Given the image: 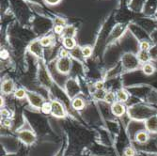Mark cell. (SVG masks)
I'll return each instance as SVG.
<instances>
[{"label":"cell","mask_w":157,"mask_h":156,"mask_svg":"<svg viewBox=\"0 0 157 156\" xmlns=\"http://www.w3.org/2000/svg\"><path fill=\"white\" fill-rule=\"evenodd\" d=\"M121 64L125 70H135L138 69L140 62L136 55L133 53H125L121 58Z\"/></svg>","instance_id":"1"},{"label":"cell","mask_w":157,"mask_h":156,"mask_svg":"<svg viewBox=\"0 0 157 156\" xmlns=\"http://www.w3.org/2000/svg\"><path fill=\"white\" fill-rule=\"evenodd\" d=\"M56 69H58L59 73L62 74H69L71 69H72V60L68 56L67 58H60L56 62Z\"/></svg>","instance_id":"2"},{"label":"cell","mask_w":157,"mask_h":156,"mask_svg":"<svg viewBox=\"0 0 157 156\" xmlns=\"http://www.w3.org/2000/svg\"><path fill=\"white\" fill-rule=\"evenodd\" d=\"M26 98L28 102H29V104L35 108H40L41 105L44 103V98L35 92H30V91L26 92Z\"/></svg>","instance_id":"3"},{"label":"cell","mask_w":157,"mask_h":156,"mask_svg":"<svg viewBox=\"0 0 157 156\" xmlns=\"http://www.w3.org/2000/svg\"><path fill=\"white\" fill-rule=\"evenodd\" d=\"M66 90L68 92V95L71 98H73L76 94H78L80 92V87H79L77 81L75 80V79L68 80L67 83H66Z\"/></svg>","instance_id":"4"},{"label":"cell","mask_w":157,"mask_h":156,"mask_svg":"<svg viewBox=\"0 0 157 156\" xmlns=\"http://www.w3.org/2000/svg\"><path fill=\"white\" fill-rule=\"evenodd\" d=\"M18 136L22 142L26 145H32L36 141V136L34 135V134L28 130H23L19 132Z\"/></svg>","instance_id":"5"},{"label":"cell","mask_w":157,"mask_h":156,"mask_svg":"<svg viewBox=\"0 0 157 156\" xmlns=\"http://www.w3.org/2000/svg\"><path fill=\"white\" fill-rule=\"evenodd\" d=\"M52 110L51 113L52 115L56 118H63L65 117V110L62 105V104L59 101H53L51 103Z\"/></svg>","instance_id":"6"},{"label":"cell","mask_w":157,"mask_h":156,"mask_svg":"<svg viewBox=\"0 0 157 156\" xmlns=\"http://www.w3.org/2000/svg\"><path fill=\"white\" fill-rule=\"evenodd\" d=\"M145 128L151 133H157V115L148 118L145 122Z\"/></svg>","instance_id":"7"},{"label":"cell","mask_w":157,"mask_h":156,"mask_svg":"<svg viewBox=\"0 0 157 156\" xmlns=\"http://www.w3.org/2000/svg\"><path fill=\"white\" fill-rule=\"evenodd\" d=\"M111 111L113 115H115L117 117H121L126 112V108L122 105V103H114L111 106Z\"/></svg>","instance_id":"8"},{"label":"cell","mask_w":157,"mask_h":156,"mask_svg":"<svg viewBox=\"0 0 157 156\" xmlns=\"http://www.w3.org/2000/svg\"><path fill=\"white\" fill-rule=\"evenodd\" d=\"M14 89V83L11 79H7L2 83L1 90L4 94H10Z\"/></svg>","instance_id":"9"},{"label":"cell","mask_w":157,"mask_h":156,"mask_svg":"<svg viewBox=\"0 0 157 156\" xmlns=\"http://www.w3.org/2000/svg\"><path fill=\"white\" fill-rule=\"evenodd\" d=\"M41 47H42V46H41V44H40V40H35L34 42H32V44H30L29 50H30V52H31L33 55H37V56H40V55H41V54H42V48H41Z\"/></svg>","instance_id":"10"},{"label":"cell","mask_w":157,"mask_h":156,"mask_svg":"<svg viewBox=\"0 0 157 156\" xmlns=\"http://www.w3.org/2000/svg\"><path fill=\"white\" fill-rule=\"evenodd\" d=\"M136 55H137V59H138V60H139L140 63L145 64V63H148V62L151 60L150 54H149L148 51H142V50H140V51L137 53Z\"/></svg>","instance_id":"11"},{"label":"cell","mask_w":157,"mask_h":156,"mask_svg":"<svg viewBox=\"0 0 157 156\" xmlns=\"http://www.w3.org/2000/svg\"><path fill=\"white\" fill-rule=\"evenodd\" d=\"M63 45L67 50H73L75 47V40H74V38L65 37L63 40Z\"/></svg>","instance_id":"12"},{"label":"cell","mask_w":157,"mask_h":156,"mask_svg":"<svg viewBox=\"0 0 157 156\" xmlns=\"http://www.w3.org/2000/svg\"><path fill=\"white\" fill-rule=\"evenodd\" d=\"M116 97H117V99L119 100L120 103H125V102H127L128 98H129V95H128V92L125 89H121L117 92Z\"/></svg>","instance_id":"13"},{"label":"cell","mask_w":157,"mask_h":156,"mask_svg":"<svg viewBox=\"0 0 157 156\" xmlns=\"http://www.w3.org/2000/svg\"><path fill=\"white\" fill-rule=\"evenodd\" d=\"M142 72L146 75H151L155 72V68L151 63H145L142 66Z\"/></svg>","instance_id":"14"},{"label":"cell","mask_w":157,"mask_h":156,"mask_svg":"<svg viewBox=\"0 0 157 156\" xmlns=\"http://www.w3.org/2000/svg\"><path fill=\"white\" fill-rule=\"evenodd\" d=\"M75 32H76V29L74 25H67L65 28H64V38L65 37H70V38H73L75 35Z\"/></svg>","instance_id":"15"},{"label":"cell","mask_w":157,"mask_h":156,"mask_svg":"<svg viewBox=\"0 0 157 156\" xmlns=\"http://www.w3.org/2000/svg\"><path fill=\"white\" fill-rule=\"evenodd\" d=\"M148 138H149L148 134L146 132H143V131L138 132L136 135V140L139 143H146L148 141Z\"/></svg>","instance_id":"16"},{"label":"cell","mask_w":157,"mask_h":156,"mask_svg":"<svg viewBox=\"0 0 157 156\" xmlns=\"http://www.w3.org/2000/svg\"><path fill=\"white\" fill-rule=\"evenodd\" d=\"M72 105L75 109L76 110H81L84 108L85 106V103L84 101L82 100L81 98H75L73 100V103H72Z\"/></svg>","instance_id":"17"},{"label":"cell","mask_w":157,"mask_h":156,"mask_svg":"<svg viewBox=\"0 0 157 156\" xmlns=\"http://www.w3.org/2000/svg\"><path fill=\"white\" fill-rule=\"evenodd\" d=\"M116 95L114 94L113 92H107L105 94V97H104V100L107 103V104H114L116 100Z\"/></svg>","instance_id":"18"},{"label":"cell","mask_w":157,"mask_h":156,"mask_svg":"<svg viewBox=\"0 0 157 156\" xmlns=\"http://www.w3.org/2000/svg\"><path fill=\"white\" fill-rule=\"evenodd\" d=\"M40 110H41L42 113H44V114H49V113H51V110H52L51 103L44 102V105H42L41 107H40Z\"/></svg>","instance_id":"19"},{"label":"cell","mask_w":157,"mask_h":156,"mask_svg":"<svg viewBox=\"0 0 157 156\" xmlns=\"http://www.w3.org/2000/svg\"><path fill=\"white\" fill-rule=\"evenodd\" d=\"M40 42L42 47H46V46H49L51 44H52V38L49 37V36H46V37H44L40 40Z\"/></svg>","instance_id":"20"},{"label":"cell","mask_w":157,"mask_h":156,"mask_svg":"<svg viewBox=\"0 0 157 156\" xmlns=\"http://www.w3.org/2000/svg\"><path fill=\"white\" fill-rule=\"evenodd\" d=\"M151 60H157V45H153L149 50Z\"/></svg>","instance_id":"21"},{"label":"cell","mask_w":157,"mask_h":156,"mask_svg":"<svg viewBox=\"0 0 157 156\" xmlns=\"http://www.w3.org/2000/svg\"><path fill=\"white\" fill-rule=\"evenodd\" d=\"M81 52H82V55L84 58H90L92 54V49L90 46H85V47L81 48Z\"/></svg>","instance_id":"22"},{"label":"cell","mask_w":157,"mask_h":156,"mask_svg":"<svg viewBox=\"0 0 157 156\" xmlns=\"http://www.w3.org/2000/svg\"><path fill=\"white\" fill-rule=\"evenodd\" d=\"M14 96H15L17 99H23L26 96V91L23 89H18L14 92Z\"/></svg>","instance_id":"23"},{"label":"cell","mask_w":157,"mask_h":156,"mask_svg":"<svg viewBox=\"0 0 157 156\" xmlns=\"http://www.w3.org/2000/svg\"><path fill=\"white\" fill-rule=\"evenodd\" d=\"M139 47H140V50H142V51H148L149 52V50L151 48V44L147 40H142L139 44Z\"/></svg>","instance_id":"24"},{"label":"cell","mask_w":157,"mask_h":156,"mask_svg":"<svg viewBox=\"0 0 157 156\" xmlns=\"http://www.w3.org/2000/svg\"><path fill=\"white\" fill-rule=\"evenodd\" d=\"M54 24L56 25H61V26H65L66 25V21L61 18V17H56L54 20Z\"/></svg>","instance_id":"25"},{"label":"cell","mask_w":157,"mask_h":156,"mask_svg":"<svg viewBox=\"0 0 157 156\" xmlns=\"http://www.w3.org/2000/svg\"><path fill=\"white\" fill-rule=\"evenodd\" d=\"M135 150L131 147H128L124 150V155L125 156H135Z\"/></svg>","instance_id":"26"},{"label":"cell","mask_w":157,"mask_h":156,"mask_svg":"<svg viewBox=\"0 0 157 156\" xmlns=\"http://www.w3.org/2000/svg\"><path fill=\"white\" fill-rule=\"evenodd\" d=\"M54 30L56 34H62L64 32V26H61V25H56Z\"/></svg>","instance_id":"27"},{"label":"cell","mask_w":157,"mask_h":156,"mask_svg":"<svg viewBox=\"0 0 157 156\" xmlns=\"http://www.w3.org/2000/svg\"><path fill=\"white\" fill-rule=\"evenodd\" d=\"M9 55H10V54H9V52L6 50V49H3V50H1V53H0V56H1V59H7L8 58H9Z\"/></svg>","instance_id":"28"},{"label":"cell","mask_w":157,"mask_h":156,"mask_svg":"<svg viewBox=\"0 0 157 156\" xmlns=\"http://www.w3.org/2000/svg\"><path fill=\"white\" fill-rule=\"evenodd\" d=\"M61 0H45V2L49 5H56L59 4Z\"/></svg>","instance_id":"29"},{"label":"cell","mask_w":157,"mask_h":156,"mask_svg":"<svg viewBox=\"0 0 157 156\" xmlns=\"http://www.w3.org/2000/svg\"><path fill=\"white\" fill-rule=\"evenodd\" d=\"M95 87L98 90H102L104 89V83L103 82H97L95 84Z\"/></svg>","instance_id":"30"},{"label":"cell","mask_w":157,"mask_h":156,"mask_svg":"<svg viewBox=\"0 0 157 156\" xmlns=\"http://www.w3.org/2000/svg\"><path fill=\"white\" fill-rule=\"evenodd\" d=\"M68 55H69V53H68L67 50L62 49V50L60 51V58H67Z\"/></svg>","instance_id":"31"},{"label":"cell","mask_w":157,"mask_h":156,"mask_svg":"<svg viewBox=\"0 0 157 156\" xmlns=\"http://www.w3.org/2000/svg\"><path fill=\"white\" fill-rule=\"evenodd\" d=\"M1 116H3V117H5V118L9 117V116H10L9 111H7L6 109H2V110H1Z\"/></svg>","instance_id":"32"},{"label":"cell","mask_w":157,"mask_h":156,"mask_svg":"<svg viewBox=\"0 0 157 156\" xmlns=\"http://www.w3.org/2000/svg\"><path fill=\"white\" fill-rule=\"evenodd\" d=\"M3 124H4V126H6V127H10L11 121H10V120H5L4 122H3Z\"/></svg>","instance_id":"33"}]
</instances>
